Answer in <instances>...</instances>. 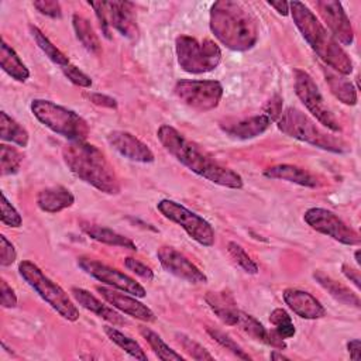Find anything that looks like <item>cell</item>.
Masks as SVG:
<instances>
[{
  "label": "cell",
  "instance_id": "34",
  "mask_svg": "<svg viewBox=\"0 0 361 361\" xmlns=\"http://www.w3.org/2000/svg\"><path fill=\"white\" fill-rule=\"evenodd\" d=\"M30 32H31V35H32L35 44L38 45V48L45 54V56H47L51 62H54L55 65H58V66H61V68L65 66V65H68V63H71L69 59H68V56H66L59 48H56V45H54V44L49 41V38H48L39 28H37L35 25H30Z\"/></svg>",
  "mask_w": 361,
  "mask_h": 361
},
{
  "label": "cell",
  "instance_id": "47",
  "mask_svg": "<svg viewBox=\"0 0 361 361\" xmlns=\"http://www.w3.org/2000/svg\"><path fill=\"white\" fill-rule=\"evenodd\" d=\"M89 100L100 107H107V109H117V102L111 96L102 94V93H90Z\"/></svg>",
  "mask_w": 361,
  "mask_h": 361
},
{
  "label": "cell",
  "instance_id": "35",
  "mask_svg": "<svg viewBox=\"0 0 361 361\" xmlns=\"http://www.w3.org/2000/svg\"><path fill=\"white\" fill-rule=\"evenodd\" d=\"M23 158H24V155L16 147H11V145H7V144H1L0 145V162H1L0 169H1V175L6 176V175L16 173L20 169V166H21Z\"/></svg>",
  "mask_w": 361,
  "mask_h": 361
},
{
  "label": "cell",
  "instance_id": "28",
  "mask_svg": "<svg viewBox=\"0 0 361 361\" xmlns=\"http://www.w3.org/2000/svg\"><path fill=\"white\" fill-rule=\"evenodd\" d=\"M206 303L214 312V314L228 326H233L237 312V303L228 292H207L204 296Z\"/></svg>",
  "mask_w": 361,
  "mask_h": 361
},
{
  "label": "cell",
  "instance_id": "41",
  "mask_svg": "<svg viewBox=\"0 0 361 361\" xmlns=\"http://www.w3.org/2000/svg\"><path fill=\"white\" fill-rule=\"evenodd\" d=\"M63 75L76 86L79 87H90L92 86V79L90 76H87L85 72H82L78 66H75L73 63H68L65 66L61 68Z\"/></svg>",
  "mask_w": 361,
  "mask_h": 361
},
{
  "label": "cell",
  "instance_id": "16",
  "mask_svg": "<svg viewBox=\"0 0 361 361\" xmlns=\"http://www.w3.org/2000/svg\"><path fill=\"white\" fill-rule=\"evenodd\" d=\"M316 7L334 39L338 44L351 45L354 42V30L343 4L336 0H319Z\"/></svg>",
  "mask_w": 361,
  "mask_h": 361
},
{
  "label": "cell",
  "instance_id": "50",
  "mask_svg": "<svg viewBox=\"0 0 361 361\" xmlns=\"http://www.w3.org/2000/svg\"><path fill=\"white\" fill-rule=\"evenodd\" d=\"M267 4L272 8H275V11L281 16H288L289 14V3L288 1H267Z\"/></svg>",
  "mask_w": 361,
  "mask_h": 361
},
{
  "label": "cell",
  "instance_id": "9",
  "mask_svg": "<svg viewBox=\"0 0 361 361\" xmlns=\"http://www.w3.org/2000/svg\"><path fill=\"white\" fill-rule=\"evenodd\" d=\"M100 23L103 34L110 38V28L123 37L135 41L140 35L135 6L131 1H89Z\"/></svg>",
  "mask_w": 361,
  "mask_h": 361
},
{
  "label": "cell",
  "instance_id": "51",
  "mask_svg": "<svg viewBox=\"0 0 361 361\" xmlns=\"http://www.w3.org/2000/svg\"><path fill=\"white\" fill-rule=\"evenodd\" d=\"M269 357H271V360H289L286 355L279 354V353H276V351H272Z\"/></svg>",
  "mask_w": 361,
  "mask_h": 361
},
{
  "label": "cell",
  "instance_id": "30",
  "mask_svg": "<svg viewBox=\"0 0 361 361\" xmlns=\"http://www.w3.org/2000/svg\"><path fill=\"white\" fill-rule=\"evenodd\" d=\"M0 138L23 148L27 147L30 141L28 131L6 111H0Z\"/></svg>",
  "mask_w": 361,
  "mask_h": 361
},
{
  "label": "cell",
  "instance_id": "5",
  "mask_svg": "<svg viewBox=\"0 0 361 361\" xmlns=\"http://www.w3.org/2000/svg\"><path fill=\"white\" fill-rule=\"evenodd\" d=\"M276 127L288 137L329 152L344 154L350 151V147L344 140L323 131L310 117L296 107H286L276 120Z\"/></svg>",
  "mask_w": 361,
  "mask_h": 361
},
{
  "label": "cell",
  "instance_id": "25",
  "mask_svg": "<svg viewBox=\"0 0 361 361\" xmlns=\"http://www.w3.org/2000/svg\"><path fill=\"white\" fill-rule=\"evenodd\" d=\"M80 228L86 235H89L94 241H99V243H103L107 245L127 248L131 251H137V245L133 240H130L128 237H126L111 228H107V227H103L99 224H93V223H87V221H82Z\"/></svg>",
  "mask_w": 361,
  "mask_h": 361
},
{
  "label": "cell",
  "instance_id": "1",
  "mask_svg": "<svg viewBox=\"0 0 361 361\" xmlns=\"http://www.w3.org/2000/svg\"><path fill=\"white\" fill-rule=\"evenodd\" d=\"M157 137L161 145L178 162L186 166L193 173L204 178L206 180L224 186L228 189H241L244 182L240 173L221 165L202 147L188 140L180 131L169 124H162L157 130Z\"/></svg>",
  "mask_w": 361,
  "mask_h": 361
},
{
  "label": "cell",
  "instance_id": "26",
  "mask_svg": "<svg viewBox=\"0 0 361 361\" xmlns=\"http://www.w3.org/2000/svg\"><path fill=\"white\" fill-rule=\"evenodd\" d=\"M313 278L316 279V282L329 292L330 296H333L337 302L345 305V306H353V307H360V298L358 295H355L353 290H350L345 285L337 282L336 279H333L331 276L326 275L322 271H314L313 272Z\"/></svg>",
  "mask_w": 361,
  "mask_h": 361
},
{
  "label": "cell",
  "instance_id": "2",
  "mask_svg": "<svg viewBox=\"0 0 361 361\" xmlns=\"http://www.w3.org/2000/svg\"><path fill=\"white\" fill-rule=\"evenodd\" d=\"M210 30L228 49L244 52L258 41V24L241 1L220 0L210 8Z\"/></svg>",
  "mask_w": 361,
  "mask_h": 361
},
{
  "label": "cell",
  "instance_id": "24",
  "mask_svg": "<svg viewBox=\"0 0 361 361\" xmlns=\"http://www.w3.org/2000/svg\"><path fill=\"white\" fill-rule=\"evenodd\" d=\"M75 203L73 193L65 186H49L37 195V206L45 213H59Z\"/></svg>",
  "mask_w": 361,
  "mask_h": 361
},
{
  "label": "cell",
  "instance_id": "13",
  "mask_svg": "<svg viewBox=\"0 0 361 361\" xmlns=\"http://www.w3.org/2000/svg\"><path fill=\"white\" fill-rule=\"evenodd\" d=\"M303 220L310 228L341 244L358 245L361 243L360 234L347 223H344L336 213L327 209L310 207L305 212Z\"/></svg>",
  "mask_w": 361,
  "mask_h": 361
},
{
  "label": "cell",
  "instance_id": "52",
  "mask_svg": "<svg viewBox=\"0 0 361 361\" xmlns=\"http://www.w3.org/2000/svg\"><path fill=\"white\" fill-rule=\"evenodd\" d=\"M354 257H355V262H357V265H361V259H360V250H357V251L354 252Z\"/></svg>",
  "mask_w": 361,
  "mask_h": 361
},
{
  "label": "cell",
  "instance_id": "48",
  "mask_svg": "<svg viewBox=\"0 0 361 361\" xmlns=\"http://www.w3.org/2000/svg\"><path fill=\"white\" fill-rule=\"evenodd\" d=\"M341 272L344 274V276H345L350 282H353V283H354V286H355L357 289H360V288H361L360 271H358L357 268H353V267H350L348 264H343V265H341Z\"/></svg>",
  "mask_w": 361,
  "mask_h": 361
},
{
  "label": "cell",
  "instance_id": "37",
  "mask_svg": "<svg viewBox=\"0 0 361 361\" xmlns=\"http://www.w3.org/2000/svg\"><path fill=\"white\" fill-rule=\"evenodd\" d=\"M227 251L230 254V257L234 259V262L247 274H251V275H255L258 274V265L257 262L247 254V251L237 243L234 241H230L227 244Z\"/></svg>",
  "mask_w": 361,
  "mask_h": 361
},
{
  "label": "cell",
  "instance_id": "8",
  "mask_svg": "<svg viewBox=\"0 0 361 361\" xmlns=\"http://www.w3.org/2000/svg\"><path fill=\"white\" fill-rule=\"evenodd\" d=\"M175 52L179 66L195 75L216 69L221 61L220 47L209 38L199 41L189 35H179L175 39Z\"/></svg>",
  "mask_w": 361,
  "mask_h": 361
},
{
  "label": "cell",
  "instance_id": "29",
  "mask_svg": "<svg viewBox=\"0 0 361 361\" xmlns=\"http://www.w3.org/2000/svg\"><path fill=\"white\" fill-rule=\"evenodd\" d=\"M0 66L1 69L17 82H25L30 78V71L17 52L1 38L0 45Z\"/></svg>",
  "mask_w": 361,
  "mask_h": 361
},
{
  "label": "cell",
  "instance_id": "46",
  "mask_svg": "<svg viewBox=\"0 0 361 361\" xmlns=\"http://www.w3.org/2000/svg\"><path fill=\"white\" fill-rule=\"evenodd\" d=\"M0 293H1V307L11 309L17 306V295L14 289L4 279H1L0 282Z\"/></svg>",
  "mask_w": 361,
  "mask_h": 361
},
{
  "label": "cell",
  "instance_id": "44",
  "mask_svg": "<svg viewBox=\"0 0 361 361\" xmlns=\"http://www.w3.org/2000/svg\"><path fill=\"white\" fill-rule=\"evenodd\" d=\"M17 258V251L14 245L6 238V235H0V265L10 267Z\"/></svg>",
  "mask_w": 361,
  "mask_h": 361
},
{
  "label": "cell",
  "instance_id": "6",
  "mask_svg": "<svg viewBox=\"0 0 361 361\" xmlns=\"http://www.w3.org/2000/svg\"><path fill=\"white\" fill-rule=\"evenodd\" d=\"M30 109L42 126L69 141H85L90 133L89 124L82 116L55 102L34 99Z\"/></svg>",
  "mask_w": 361,
  "mask_h": 361
},
{
  "label": "cell",
  "instance_id": "17",
  "mask_svg": "<svg viewBox=\"0 0 361 361\" xmlns=\"http://www.w3.org/2000/svg\"><path fill=\"white\" fill-rule=\"evenodd\" d=\"M96 290L102 295V298L111 305V307L123 312L127 316H131L137 320L152 323L155 322L154 312L140 300H137V296H133L130 293H124L123 290L114 289V288H106V286H96Z\"/></svg>",
  "mask_w": 361,
  "mask_h": 361
},
{
  "label": "cell",
  "instance_id": "22",
  "mask_svg": "<svg viewBox=\"0 0 361 361\" xmlns=\"http://www.w3.org/2000/svg\"><path fill=\"white\" fill-rule=\"evenodd\" d=\"M71 293H72L73 299L82 307L90 310L92 313H94L97 317L106 320L107 323H110L113 326H124L126 324V319L120 313H117L113 307L104 305L100 299H97L89 290L82 289V288H72Z\"/></svg>",
  "mask_w": 361,
  "mask_h": 361
},
{
  "label": "cell",
  "instance_id": "19",
  "mask_svg": "<svg viewBox=\"0 0 361 361\" xmlns=\"http://www.w3.org/2000/svg\"><path fill=\"white\" fill-rule=\"evenodd\" d=\"M271 123L272 121L269 120V117L261 113L243 118H226L219 123V127L230 137L250 140L265 133L269 128Z\"/></svg>",
  "mask_w": 361,
  "mask_h": 361
},
{
  "label": "cell",
  "instance_id": "23",
  "mask_svg": "<svg viewBox=\"0 0 361 361\" xmlns=\"http://www.w3.org/2000/svg\"><path fill=\"white\" fill-rule=\"evenodd\" d=\"M264 176L269 179H278V180H286L290 183H296L306 188H319L320 180L317 176L310 173L309 171L290 165V164H278L272 165L267 169H264Z\"/></svg>",
  "mask_w": 361,
  "mask_h": 361
},
{
  "label": "cell",
  "instance_id": "14",
  "mask_svg": "<svg viewBox=\"0 0 361 361\" xmlns=\"http://www.w3.org/2000/svg\"><path fill=\"white\" fill-rule=\"evenodd\" d=\"M78 267L92 278L97 279L102 283L109 285L110 288L127 292L137 298H144L147 295L144 286L140 285L135 279L100 261H96L87 257H79Z\"/></svg>",
  "mask_w": 361,
  "mask_h": 361
},
{
  "label": "cell",
  "instance_id": "49",
  "mask_svg": "<svg viewBox=\"0 0 361 361\" xmlns=\"http://www.w3.org/2000/svg\"><path fill=\"white\" fill-rule=\"evenodd\" d=\"M347 350L350 353V358L351 360H354V361L361 360V341L358 338L350 340L347 343Z\"/></svg>",
  "mask_w": 361,
  "mask_h": 361
},
{
  "label": "cell",
  "instance_id": "15",
  "mask_svg": "<svg viewBox=\"0 0 361 361\" xmlns=\"http://www.w3.org/2000/svg\"><path fill=\"white\" fill-rule=\"evenodd\" d=\"M157 258L161 267L166 272L172 274L179 279H183L195 285L207 282V276L204 275V272L173 247H169V245L159 247L157 250Z\"/></svg>",
  "mask_w": 361,
  "mask_h": 361
},
{
  "label": "cell",
  "instance_id": "33",
  "mask_svg": "<svg viewBox=\"0 0 361 361\" xmlns=\"http://www.w3.org/2000/svg\"><path fill=\"white\" fill-rule=\"evenodd\" d=\"M141 336L145 338V341L149 344L151 350L154 351V354L162 360V361H183L185 358L176 353L175 350H172L162 338L161 336H158L155 331H152L148 327H141L140 329Z\"/></svg>",
  "mask_w": 361,
  "mask_h": 361
},
{
  "label": "cell",
  "instance_id": "12",
  "mask_svg": "<svg viewBox=\"0 0 361 361\" xmlns=\"http://www.w3.org/2000/svg\"><path fill=\"white\" fill-rule=\"evenodd\" d=\"M175 96L185 106L204 113L216 109L223 97V86L219 80H178L173 86Z\"/></svg>",
  "mask_w": 361,
  "mask_h": 361
},
{
  "label": "cell",
  "instance_id": "45",
  "mask_svg": "<svg viewBox=\"0 0 361 361\" xmlns=\"http://www.w3.org/2000/svg\"><path fill=\"white\" fill-rule=\"evenodd\" d=\"M282 103H283L282 97H281L279 94H274V96L265 103V106H264V109H262V111H264L262 114L268 116L271 121H276V120L279 118L281 113H282Z\"/></svg>",
  "mask_w": 361,
  "mask_h": 361
},
{
  "label": "cell",
  "instance_id": "36",
  "mask_svg": "<svg viewBox=\"0 0 361 361\" xmlns=\"http://www.w3.org/2000/svg\"><path fill=\"white\" fill-rule=\"evenodd\" d=\"M269 322L275 326L274 331L283 340L290 338L296 334V329L292 322V317L285 309H281V307L274 309L269 314Z\"/></svg>",
  "mask_w": 361,
  "mask_h": 361
},
{
  "label": "cell",
  "instance_id": "4",
  "mask_svg": "<svg viewBox=\"0 0 361 361\" xmlns=\"http://www.w3.org/2000/svg\"><path fill=\"white\" fill-rule=\"evenodd\" d=\"M289 14L305 41L326 63V66L344 76L353 72L354 66L350 55L305 3L296 0L290 1Z\"/></svg>",
  "mask_w": 361,
  "mask_h": 361
},
{
  "label": "cell",
  "instance_id": "20",
  "mask_svg": "<svg viewBox=\"0 0 361 361\" xmlns=\"http://www.w3.org/2000/svg\"><path fill=\"white\" fill-rule=\"evenodd\" d=\"M282 298L285 305H288V307L302 319L316 320L326 316V309L320 300L306 290L286 288L282 292Z\"/></svg>",
  "mask_w": 361,
  "mask_h": 361
},
{
  "label": "cell",
  "instance_id": "11",
  "mask_svg": "<svg viewBox=\"0 0 361 361\" xmlns=\"http://www.w3.org/2000/svg\"><path fill=\"white\" fill-rule=\"evenodd\" d=\"M293 87L299 100L312 116L324 127L334 133L341 131V126L324 102V97L314 79L303 69H293Z\"/></svg>",
  "mask_w": 361,
  "mask_h": 361
},
{
  "label": "cell",
  "instance_id": "21",
  "mask_svg": "<svg viewBox=\"0 0 361 361\" xmlns=\"http://www.w3.org/2000/svg\"><path fill=\"white\" fill-rule=\"evenodd\" d=\"M240 327L244 333H247L250 337H252L257 341H261L267 345H271L278 350H285L286 343L283 341L282 337H279L275 331H269L264 327L261 322H258L254 316L237 309L235 316H234V324Z\"/></svg>",
  "mask_w": 361,
  "mask_h": 361
},
{
  "label": "cell",
  "instance_id": "18",
  "mask_svg": "<svg viewBox=\"0 0 361 361\" xmlns=\"http://www.w3.org/2000/svg\"><path fill=\"white\" fill-rule=\"evenodd\" d=\"M107 142L120 155H123L124 158H127L130 161L141 162V164H151L155 159L151 148L128 131L114 130V131L109 133Z\"/></svg>",
  "mask_w": 361,
  "mask_h": 361
},
{
  "label": "cell",
  "instance_id": "39",
  "mask_svg": "<svg viewBox=\"0 0 361 361\" xmlns=\"http://www.w3.org/2000/svg\"><path fill=\"white\" fill-rule=\"evenodd\" d=\"M206 331L209 333V336L212 338H214L221 347H224L226 350L233 353L235 357H238L241 360H251V357L230 336H227L226 333H223L220 330H216V329H210V327H207Z\"/></svg>",
  "mask_w": 361,
  "mask_h": 361
},
{
  "label": "cell",
  "instance_id": "7",
  "mask_svg": "<svg viewBox=\"0 0 361 361\" xmlns=\"http://www.w3.org/2000/svg\"><path fill=\"white\" fill-rule=\"evenodd\" d=\"M18 274L61 317L68 322H76L79 319V310L68 293L56 282L49 279L32 261L23 259L18 264Z\"/></svg>",
  "mask_w": 361,
  "mask_h": 361
},
{
  "label": "cell",
  "instance_id": "10",
  "mask_svg": "<svg viewBox=\"0 0 361 361\" xmlns=\"http://www.w3.org/2000/svg\"><path fill=\"white\" fill-rule=\"evenodd\" d=\"M157 209L165 219L180 226L200 245L212 247L214 244L216 237L212 224L183 204L171 199H162L157 203Z\"/></svg>",
  "mask_w": 361,
  "mask_h": 361
},
{
  "label": "cell",
  "instance_id": "43",
  "mask_svg": "<svg viewBox=\"0 0 361 361\" xmlns=\"http://www.w3.org/2000/svg\"><path fill=\"white\" fill-rule=\"evenodd\" d=\"M124 267L128 271L134 272L135 275L141 276L142 279H147V281H152L154 279V271L148 265H145L144 262H141V261H138V259H135L133 257L124 258Z\"/></svg>",
  "mask_w": 361,
  "mask_h": 361
},
{
  "label": "cell",
  "instance_id": "27",
  "mask_svg": "<svg viewBox=\"0 0 361 361\" xmlns=\"http://www.w3.org/2000/svg\"><path fill=\"white\" fill-rule=\"evenodd\" d=\"M323 73L326 78V82L331 90V93L344 104L347 106H355L358 96H357V89L354 85L344 76L337 72H334L330 68H323Z\"/></svg>",
  "mask_w": 361,
  "mask_h": 361
},
{
  "label": "cell",
  "instance_id": "40",
  "mask_svg": "<svg viewBox=\"0 0 361 361\" xmlns=\"http://www.w3.org/2000/svg\"><path fill=\"white\" fill-rule=\"evenodd\" d=\"M1 196V203H0V209H1V223L8 226V227H20L23 224V219L20 216V213L17 212V209L8 202V199L6 197L4 192L0 193Z\"/></svg>",
  "mask_w": 361,
  "mask_h": 361
},
{
  "label": "cell",
  "instance_id": "38",
  "mask_svg": "<svg viewBox=\"0 0 361 361\" xmlns=\"http://www.w3.org/2000/svg\"><path fill=\"white\" fill-rule=\"evenodd\" d=\"M176 340L178 343L180 344V347L189 354V357H192L193 360H200V361H204V360H214V357L202 345L199 344L197 341H195L193 338L185 336V334H176Z\"/></svg>",
  "mask_w": 361,
  "mask_h": 361
},
{
  "label": "cell",
  "instance_id": "31",
  "mask_svg": "<svg viewBox=\"0 0 361 361\" xmlns=\"http://www.w3.org/2000/svg\"><path fill=\"white\" fill-rule=\"evenodd\" d=\"M72 25L76 34V38L80 41V44L90 52V54H99L102 49L100 41L97 34L94 32L92 24L89 23L87 18L73 14L72 16Z\"/></svg>",
  "mask_w": 361,
  "mask_h": 361
},
{
  "label": "cell",
  "instance_id": "32",
  "mask_svg": "<svg viewBox=\"0 0 361 361\" xmlns=\"http://www.w3.org/2000/svg\"><path fill=\"white\" fill-rule=\"evenodd\" d=\"M103 330H104L106 336L109 337V340L111 343H114L116 345H118L121 350H124L130 357H133L135 360L147 361V354L144 353L142 347L134 338L126 336L124 333H121L120 330L113 327V324L111 326H104Z\"/></svg>",
  "mask_w": 361,
  "mask_h": 361
},
{
  "label": "cell",
  "instance_id": "3",
  "mask_svg": "<svg viewBox=\"0 0 361 361\" xmlns=\"http://www.w3.org/2000/svg\"><path fill=\"white\" fill-rule=\"evenodd\" d=\"M62 158L68 169L80 180L107 195L120 193L117 173L96 145L86 141H69L62 148Z\"/></svg>",
  "mask_w": 361,
  "mask_h": 361
},
{
  "label": "cell",
  "instance_id": "42",
  "mask_svg": "<svg viewBox=\"0 0 361 361\" xmlns=\"http://www.w3.org/2000/svg\"><path fill=\"white\" fill-rule=\"evenodd\" d=\"M34 8H37L41 14L51 17V18H61L62 17V8L59 1L55 0H37L32 1Z\"/></svg>",
  "mask_w": 361,
  "mask_h": 361
}]
</instances>
